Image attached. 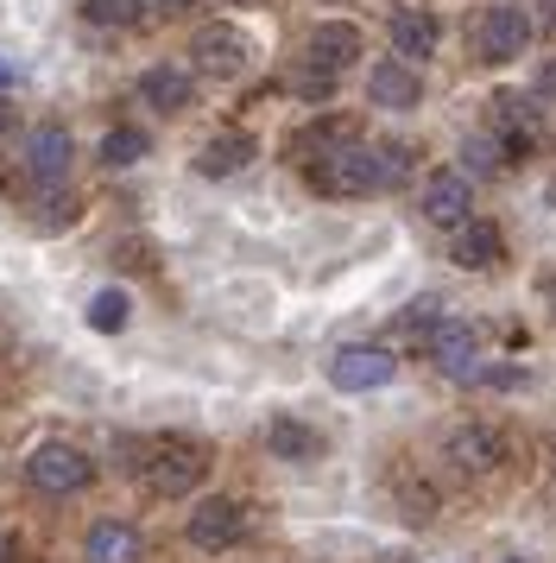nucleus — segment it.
I'll return each instance as SVG.
<instances>
[{"label": "nucleus", "instance_id": "obj_26", "mask_svg": "<svg viewBox=\"0 0 556 563\" xmlns=\"http://www.w3.org/2000/svg\"><path fill=\"white\" fill-rule=\"evenodd\" d=\"M89 330H101V335L126 330V291H96L89 298Z\"/></svg>", "mask_w": 556, "mask_h": 563}, {"label": "nucleus", "instance_id": "obj_23", "mask_svg": "<svg viewBox=\"0 0 556 563\" xmlns=\"http://www.w3.org/2000/svg\"><path fill=\"white\" fill-rule=\"evenodd\" d=\"M146 7H152V0H82V20H89V26L126 32V26H140V20H146Z\"/></svg>", "mask_w": 556, "mask_h": 563}, {"label": "nucleus", "instance_id": "obj_12", "mask_svg": "<svg viewBox=\"0 0 556 563\" xmlns=\"http://www.w3.org/2000/svg\"><path fill=\"white\" fill-rule=\"evenodd\" d=\"M475 209V190H468V172H430L424 178V216L436 229H462Z\"/></svg>", "mask_w": 556, "mask_h": 563}, {"label": "nucleus", "instance_id": "obj_30", "mask_svg": "<svg viewBox=\"0 0 556 563\" xmlns=\"http://www.w3.org/2000/svg\"><path fill=\"white\" fill-rule=\"evenodd\" d=\"M537 96L556 102V57H544V70H537Z\"/></svg>", "mask_w": 556, "mask_h": 563}, {"label": "nucleus", "instance_id": "obj_4", "mask_svg": "<svg viewBox=\"0 0 556 563\" xmlns=\"http://www.w3.org/2000/svg\"><path fill=\"white\" fill-rule=\"evenodd\" d=\"M505 456H512V443H505V431H493V424H462V431H449V443H443V462H449L455 475H500Z\"/></svg>", "mask_w": 556, "mask_h": 563}, {"label": "nucleus", "instance_id": "obj_5", "mask_svg": "<svg viewBox=\"0 0 556 563\" xmlns=\"http://www.w3.org/2000/svg\"><path fill=\"white\" fill-rule=\"evenodd\" d=\"M531 45V20L519 7H487L475 20V57L480 64H519Z\"/></svg>", "mask_w": 556, "mask_h": 563}, {"label": "nucleus", "instance_id": "obj_18", "mask_svg": "<svg viewBox=\"0 0 556 563\" xmlns=\"http://www.w3.org/2000/svg\"><path fill=\"white\" fill-rule=\"evenodd\" d=\"M140 102L158 108V114H184V108L197 102V77L190 70H177V64H158L140 77Z\"/></svg>", "mask_w": 556, "mask_h": 563}, {"label": "nucleus", "instance_id": "obj_29", "mask_svg": "<svg viewBox=\"0 0 556 563\" xmlns=\"http://www.w3.org/2000/svg\"><path fill=\"white\" fill-rule=\"evenodd\" d=\"M379 172H386V190H399L411 178V146H379Z\"/></svg>", "mask_w": 556, "mask_h": 563}, {"label": "nucleus", "instance_id": "obj_14", "mask_svg": "<svg viewBox=\"0 0 556 563\" xmlns=\"http://www.w3.org/2000/svg\"><path fill=\"white\" fill-rule=\"evenodd\" d=\"M505 241L493 222H480V216H468L462 229H449V260L462 266V273H487V266H500Z\"/></svg>", "mask_w": 556, "mask_h": 563}, {"label": "nucleus", "instance_id": "obj_17", "mask_svg": "<svg viewBox=\"0 0 556 563\" xmlns=\"http://www.w3.org/2000/svg\"><path fill=\"white\" fill-rule=\"evenodd\" d=\"M303 57H310V64H323L329 77H342L354 57H360V26H348V20H323V26L310 32Z\"/></svg>", "mask_w": 556, "mask_h": 563}, {"label": "nucleus", "instance_id": "obj_22", "mask_svg": "<svg viewBox=\"0 0 556 563\" xmlns=\"http://www.w3.org/2000/svg\"><path fill=\"white\" fill-rule=\"evenodd\" d=\"M443 323H449V317H443V305H436V298H418V305L399 317V342H404V349H424Z\"/></svg>", "mask_w": 556, "mask_h": 563}, {"label": "nucleus", "instance_id": "obj_8", "mask_svg": "<svg viewBox=\"0 0 556 563\" xmlns=\"http://www.w3.org/2000/svg\"><path fill=\"white\" fill-rule=\"evenodd\" d=\"M184 532H190L197 551H227V544H241V532H247V507L227 500V494H209V500L190 507V526Z\"/></svg>", "mask_w": 556, "mask_h": 563}, {"label": "nucleus", "instance_id": "obj_3", "mask_svg": "<svg viewBox=\"0 0 556 563\" xmlns=\"http://www.w3.org/2000/svg\"><path fill=\"white\" fill-rule=\"evenodd\" d=\"M25 482L38 487V494H82V487L96 482V462L82 456L76 443H38L32 456H25Z\"/></svg>", "mask_w": 556, "mask_h": 563}, {"label": "nucleus", "instance_id": "obj_21", "mask_svg": "<svg viewBox=\"0 0 556 563\" xmlns=\"http://www.w3.org/2000/svg\"><path fill=\"white\" fill-rule=\"evenodd\" d=\"M266 450L278 462H316L323 456V431H310L303 418H273L266 424Z\"/></svg>", "mask_w": 556, "mask_h": 563}, {"label": "nucleus", "instance_id": "obj_28", "mask_svg": "<svg viewBox=\"0 0 556 563\" xmlns=\"http://www.w3.org/2000/svg\"><path fill=\"white\" fill-rule=\"evenodd\" d=\"M76 222V197L70 190H45L38 197V229H70Z\"/></svg>", "mask_w": 556, "mask_h": 563}, {"label": "nucleus", "instance_id": "obj_15", "mask_svg": "<svg viewBox=\"0 0 556 563\" xmlns=\"http://www.w3.org/2000/svg\"><path fill=\"white\" fill-rule=\"evenodd\" d=\"M367 96H374V108H418L424 102V77H418V64L386 57V64H374V77H367Z\"/></svg>", "mask_w": 556, "mask_h": 563}, {"label": "nucleus", "instance_id": "obj_1", "mask_svg": "<svg viewBox=\"0 0 556 563\" xmlns=\"http://www.w3.org/2000/svg\"><path fill=\"white\" fill-rule=\"evenodd\" d=\"M146 487L152 494H165V500H184V494H197L202 475H209V456H202V443H190V437H158V443H146Z\"/></svg>", "mask_w": 556, "mask_h": 563}, {"label": "nucleus", "instance_id": "obj_25", "mask_svg": "<svg viewBox=\"0 0 556 563\" xmlns=\"http://www.w3.org/2000/svg\"><path fill=\"white\" fill-rule=\"evenodd\" d=\"M152 153V140L140 128H108L101 133V165H140Z\"/></svg>", "mask_w": 556, "mask_h": 563}, {"label": "nucleus", "instance_id": "obj_32", "mask_svg": "<svg viewBox=\"0 0 556 563\" xmlns=\"http://www.w3.org/2000/svg\"><path fill=\"white\" fill-rule=\"evenodd\" d=\"M152 7H165V13H190L197 0H152Z\"/></svg>", "mask_w": 556, "mask_h": 563}, {"label": "nucleus", "instance_id": "obj_24", "mask_svg": "<svg viewBox=\"0 0 556 563\" xmlns=\"http://www.w3.org/2000/svg\"><path fill=\"white\" fill-rule=\"evenodd\" d=\"M399 500H404V519H411V526L436 519V507H443V494L430 482H418V468H399Z\"/></svg>", "mask_w": 556, "mask_h": 563}, {"label": "nucleus", "instance_id": "obj_20", "mask_svg": "<svg viewBox=\"0 0 556 563\" xmlns=\"http://www.w3.org/2000/svg\"><path fill=\"white\" fill-rule=\"evenodd\" d=\"M82 558L89 563H140L146 558V544H140V532H133L126 519H101V526H89Z\"/></svg>", "mask_w": 556, "mask_h": 563}, {"label": "nucleus", "instance_id": "obj_27", "mask_svg": "<svg viewBox=\"0 0 556 563\" xmlns=\"http://www.w3.org/2000/svg\"><path fill=\"white\" fill-rule=\"evenodd\" d=\"M291 89H298L303 102H323L329 89H335V77H329L323 64H310V57H303L298 70H291Z\"/></svg>", "mask_w": 556, "mask_h": 563}, {"label": "nucleus", "instance_id": "obj_6", "mask_svg": "<svg viewBox=\"0 0 556 563\" xmlns=\"http://www.w3.org/2000/svg\"><path fill=\"white\" fill-rule=\"evenodd\" d=\"M424 361L443 374V380H480V330H468V323H443V330L424 342Z\"/></svg>", "mask_w": 556, "mask_h": 563}, {"label": "nucleus", "instance_id": "obj_13", "mask_svg": "<svg viewBox=\"0 0 556 563\" xmlns=\"http://www.w3.org/2000/svg\"><path fill=\"white\" fill-rule=\"evenodd\" d=\"M392 52L404 57V64H424V57H436V45H443V26H436V13L430 7H392Z\"/></svg>", "mask_w": 556, "mask_h": 563}, {"label": "nucleus", "instance_id": "obj_2", "mask_svg": "<svg viewBox=\"0 0 556 563\" xmlns=\"http://www.w3.org/2000/svg\"><path fill=\"white\" fill-rule=\"evenodd\" d=\"M310 184L323 190V197H374L386 190V172H379V146H342V153H329L310 165Z\"/></svg>", "mask_w": 556, "mask_h": 563}, {"label": "nucleus", "instance_id": "obj_10", "mask_svg": "<svg viewBox=\"0 0 556 563\" xmlns=\"http://www.w3.org/2000/svg\"><path fill=\"white\" fill-rule=\"evenodd\" d=\"M493 140H500L512 158H525L544 146V121H537V108L525 96H493Z\"/></svg>", "mask_w": 556, "mask_h": 563}, {"label": "nucleus", "instance_id": "obj_11", "mask_svg": "<svg viewBox=\"0 0 556 563\" xmlns=\"http://www.w3.org/2000/svg\"><path fill=\"white\" fill-rule=\"evenodd\" d=\"M342 146H354V121H342V114H316V121H303V128L285 140V158H298L303 172H310L316 158L342 153Z\"/></svg>", "mask_w": 556, "mask_h": 563}, {"label": "nucleus", "instance_id": "obj_35", "mask_svg": "<svg viewBox=\"0 0 556 563\" xmlns=\"http://www.w3.org/2000/svg\"><path fill=\"white\" fill-rule=\"evenodd\" d=\"M0 563H13V544H7V538H0Z\"/></svg>", "mask_w": 556, "mask_h": 563}, {"label": "nucleus", "instance_id": "obj_7", "mask_svg": "<svg viewBox=\"0 0 556 563\" xmlns=\"http://www.w3.org/2000/svg\"><path fill=\"white\" fill-rule=\"evenodd\" d=\"M392 374H399L392 349H374V342L335 349V361H329V386H342V393H379Z\"/></svg>", "mask_w": 556, "mask_h": 563}, {"label": "nucleus", "instance_id": "obj_34", "mask_svg": "<svg viewBox=\"0 0 556 563\" xmlns=\"http://www.w3.org/2000/svg\"><path fill=\"white\" fill-rule=\"evenodd\" d=\"M7 82H13V64H7V57H0V89H7Z\"/></svg>", "mask_w": 556, "mask_h": 563}, {"label": "nucleus", "instance_id": "obj_9", "mask_svg": "<svg viewBox=\"0 0 556 563\" xmlns=\"http://www.w3.org/2000/svg\"><path fill=\"white\" fill-rule=\"evenodd\" d=\"M190 57H197V70L202 77H241L247 70V57H253V45H247V32L241 26H202L197 38H190Z\"/></svg>", "mask_w": 556, "mask_h": 563}, {"label": "nucleus", "instance_id": "obj_19", "mask_svg": "<svg viewBox=\"0 0 556 563\" xmlns=\"http://www.w3.org/2000/svg\"><path fill=\"white\" fill-rule=\"evenodd\" d=\"M253 165V133L227 128V133H209L197 153V172L202 178H234V172H247Z\"/></svg>", "mask_w": 556, "mask_h": 563}, {"label": "nucleus", "instance_id": "obj_37", "mask_svg": "<svg viewBox=\"0 0 556 563\" xmlns=\"http://www.w3.org/2000/svg\"><path fill=\"white\" fill-rule=\"evenodd\" d=\"M551 468H556V437H551Z\"/></svg>", "mask_w": 556, "mask_h": 563}, {"label": "nucleus", "instance_id": "obj_31", "mask_svg": "<svg viewBox=\"0 0 556 563\" xmlns=\"http://www.w3.org/2000/svg\"><path fill=\"white\" fill-rule=\"evenodd\" d=\"M537 26H544V32L556 38V0H537Z\"/></svg>", "mask_w": 556, "mask_h": 563}, {"label": "nucleus", "instance_id": "obj_33", "mask_svg": "<svg viewBox=\"0 0 556 563\" xmlns=\"http://www.w3.org/2000/svg\"><path fill=\"white\" fill-rule=\"evenodd\" d=\"M7 133H13V108L0 102V140H7Z\"/></svg>", "mask_w": 556, "mask_h": 563}, {"label": "nucleus", "instance_id": "obj_36", "mask_svg": "<svg viewBox=\"0 0 556 563\" xmlns=\"http://www.w3.org/2000/svg\"><path fill=\"white\" fill-rule=\"evenodd\" d=\"M544 298H551V310H556V279H551V285H544Z\"/></svg>", "mask_w": 556, "mask_h": 563}, {"label": "nucleus", "instance_id": "obj_16", "mask_svg": "<svg viewBox=\"0 0 556 563\" xmlns=\"http://www.w3.org/2000/svg\"><path fill=\"white\" fill-rule=\"evenodd\" d=\"M70 158H76V146H70V133H64V128H38L32 140H25V172L45 184V190H57V184H64Z\"/></svg>", "mask_w": 556, "mask_h": 563}]
</instances>
